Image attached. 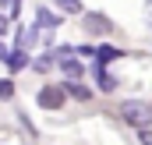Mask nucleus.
I'll use <instances>...</instances> for the list:
<instances>
[{
  "label": "nucleus",
  "instance_id": "obj_8",
  "mask_svg": "<svg viewBox=\"0 0 152 145\" xmlns=\"http://www.w3.org/2000/svg\"><path fill=\"white\" fill-rule=\"evenodd\" d=\"M25 64H28V57H25V50H14V53L7 57V67H11V71H21Z\"/></svg>",
  "mask_w": 152,
  "mask_h": 145
},
{
  "label": "nucleus",
  "instance_id": "obj_10",
  "mask_svg": "<svg viewBox=\"0 0 152 145\" xmlns=\"http://www.w3.org/2000/svg\"><path fill=\"white\" fill-rule=\"evenodd\" d=\"M53 4H60L67 14H81V0H53Z\"/></svg>",
  "mask_w": 152,
  "mask_h": 145
},
{
  "label": "nucleus",
  "instance_id": "obj_11",
  "mask_svg": "<svg viewBox=\"0 0 152 145\" xmlns=\"http://www.w3.org/2000/svg\"><path fill=\"white\" fill-rule=\"evenodd\" d=\"M14 96V81L11 78H0V99H11Z\"/></svg>",
  "mask_w": 152,
  "mask_h": 145
},
{
  "label": "nucleus",
  "instance_id": "obj_7",
  "mask_svg": "<svg viewBox=\"0 0 152 145\" xmlns=\"http://www.w3.org/2000/svg\"><path fill=\"white\" fill-rule=\"evenodd\" d=\"M120 57V50H113V46H99L96 50V64L103 67V64H110V60H117Z\"/></svg>",
  "mask_w": 152,
  "mask_h": 145
},
{
  "label": "nucleus",
  "instance_id": "obj_6",
  "mask_svg": "<svg viewBox=\"0 0 152 145\" xmlns=\"http://www.w3.org/2000/svg\"><path fill=\"white\" fill-rule=\"evenodd\" d=\"M92 71H96V81H99V89H103V92H113V89H117V78H113L110 71H103L99 64H96Z\"/></svg>",
  "mask_w": 152,
  "mask_h": 145
},
{
  "label": "nucleus",
  "instance_id": "obj_14",
  "mask_svg": "<svg viewBox=\"0 0 152 145\" xmlns=\"http://www.w3.org/2000/svg\"><path fill=\"white\" fill-rule=\"evenodd\" d=\"M4 29H7V18H0V36H4Z\"/></svg>",
  "mask_w": 152,
  "mask_h": 145
},
{
  "label": "nucleus",
  "instance_id": "obj_5",
  "mask_svg": "<svg viewBox=\"0 0 152 145\" xmlns=\"http://www.w3.org/2000/svg\"><path fill=\"white\" fill-rule=\"evenodd\" d=\"M64 89H67V96H75V99H81V103H88V99H92V89H88V85H81V81H67Z\"/></svg>",
  "mask_w": 152,
  "mask_h": 145
},
{
  "label": "nucleus",
  "instance_id": "obj_4",
  "mask_svg": "<svg viewBox=\"0 0 152 145\" xmlns=\"http://www.w3.org/2000/svg\"><path fill=\"white\" fill-rule=\"evenodd\" d=\"M57 25H60V18H53L46 7H39V11H36V29H46V32H50V29H57Z\"/></svg>",
  "mask_w": 152,
  "mask_h": 145
},
{
  "label": "nucleus",
  "instance_id": "obj_9",
  "mask_svg": "<svg viewBox=\"0 0 152 145\" xmlns=\"http://www.w3.org/2000/svg\"><path fill=\"white\" fill-rule=\"evenodd\" d=\"M57 60H60L57 53H42V57H39V60H36V71H50V67H53Z\"/></svg>",
  "mask_w": 152,
  "mask_h": 145
},
{
  "label": "nucleus",
  "instance_id": "obj_2",
  "mask_svg": "<svg viewBox=\"0 0 152 145\" xmlns=\"http://www.w3.org/2000/svg\"><path fill=\"white\" fill-rule=\"evenodd\" d=\"M36 99H39L42 110H60L64 99H67V89H64V85H46V89H39Z\"/></svg>",
  "mask_w": 152,
  "mask_h": 145
},
{
  "label": "nucleus",
  "instance_id": "obj_3",
  "mask_svg": "<svg viewBox=\"0 0 152 145\" xmlns=\"http://www.w3.org/2000/svg\"><path fill=\"white\" fill-rule=\"evenodd\" d=\"M81 21H85V29H88V32H110V29H113V25H110V18H103V14H85Z\"/></svg>",
  "mask_w": 152,
  "mask_h": 145
},
{
  "label": "nucleus",
  "instance_id": "obj_1",
  "mask_svg": "<svg viewBox=\"0 0 152 145\" xmlns=\"http://www.w3.org/2000/svg\"><path fill=\"white\" fill-rule=\"evenodd\" d=\"M120 117L138 131V127L152 124V106H149V103H134V99H131V103H120Z\"/></svg>",
  "mask_w": 152,
  "mask_h": 145
},
{
  "label": "nucleus",
  "instance_id": "obj_12",
  "mask_svg": "<svg viewBox=\"0 0 152 145\" xmlns=\"http://www.w3.org/2000/svg\"><path fill=\"white\" fill-rule=\"evenodd\" d=\"M138 142H142V145H152V127H138Z\"/></svg>",
  "mask_w": 152,
  "mask_h": 145
},
{
  "label": "nucleus",
  "instance_id": "obj_13",
  "mask_svg": "<svg viewBox=\"0 0 152 145\" xmlns=\"http://www.w3.org/2000/svg\"><path fill=\"white\" fill-rule=\"evenodd\" d=\"M145 18L152 21V0H145Z\"/></svg>",
  "mask_w": 152,
  "mask_h": 145
}]
</instances>
